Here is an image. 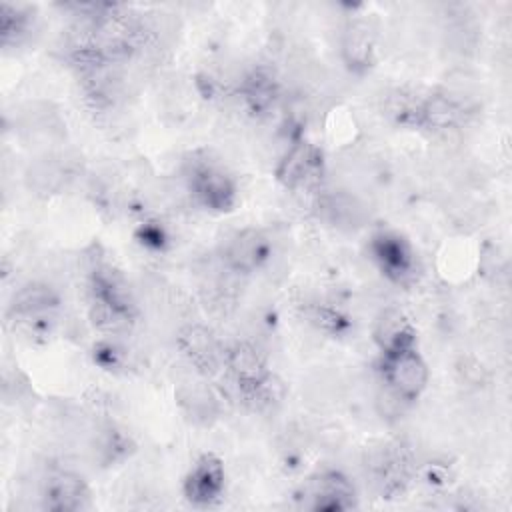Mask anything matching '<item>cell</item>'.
I'll return each mask as SVG.
<instances>
[{
	"mask_svg": "<svg viewBox=\"0 0 512 512\" xmlns=\"http://www.w3.org/2000/svg\"><path fill=\"white\" fill-rule=\"evenodd\" d=\"M92 316L102 328L120 332L136 318V298L126 278L110 264H100L90 272Z\"/></svg>",
	"mask_w": 512,
	"mask_h": 512,
	"instance_id": "cell-1",
	"label": "cell"
},
{
	"mask_svg": "<svg viewBox=\"0 0 512 512\" xmlns=\"http://www.w3.org/2000/svg\"><path fill=\"white\" fill-rule=\"evenodd\" d=\"M188 188L196 202L210 212H230L236 204V182L216 162L192 160L188 168Z\"/></svg>",
	"mask_w": 512,
	"mask_h": 512,
	"instance_id": "cell-2",
	"label": "cell"
},
{
	"mask_svg": "<svg viewBox=\"0 0 512 512\" xmlns=\"http://www.w3.org/2000/svg\"><path fill=\"white\" fill-rule=\"evenodd\" d=\"M380 370L394 398L404 402L416 400L426 390V384L430 378L428 366L416 348L384 354L380 362Z\"/></svg>",
	"mask_w": 512,
	"mask_h": 512,
	"instance_id": "cell-3",
	"label": "cell"
},
{
	"mask_svg": "<svg viewBox=\"0 0 512 512\" xmlns=\"http://www.w3.org/2000/svg\"><path fill=\"white\" fill-rule=\"evenodd\" d=\"M324 154L306 140L294 142L276 166V180L288 190H308L322 180Z\"/></svg>",
	"mask_w": 512,
	"mask_h": 512,
	"instance_id": "cell-4",
	"label": "cell"
},
{
	"mask_svg": "<svg viewBox=\"0 0 512 512\" xmlns=\"http://www.w3.org/2000/svg\"><path fill=\"white\" fill-rule=\"evenodd\" d=\"M224 486L226 470L222 460L216 454L206 452L198 456L192 468L188 470L182 482V492L192 506L206 508L220 500V496L224 494Z\"/></svg>",
	"mask_w": 512,
	"mask_h": 512,
	"instance_id": "cell-5",
	"label": "cell"
},
{
	"mask_svg": "<svg viewBox=\"0 0 512 512\" xmlns=\"http://www.w3.org/2000/svg\"><path fill=\"white\" fill-rule=\"evenodd\" d=\"M224 364L246 396H258L270 382V368L264 354L248 342L232 344L224 354Z\"/></svg>",
	"mask_w": 512,
	"mask_h": 512,
	"instance_id": "cell-6",
	"label": "cell"
},
{
	"mask_svg": "<svg viewBox=\"0 0 512 512\" xmlns=\"http://www.w3.org/2000/svg\"><path fill=\"white\" fill-rule=\"evenodd\" d=\"M60 298L58 294L40 282H32L22 286L10 304V318L18 322L26 330L38 332L52 320V314L58 310Z\"/></svg>",
	"mask_w": 512,
	"mask_h": 512,
	"instance_id": "cell-7",
	"label": "cell"
},
{
	"mask_svg": "<svg viewBox=\"0 0 512 512\" xmlns=\"http://www.w3.org/2000/svg\"><path fill=\"white\" fill-rule=\"evenodd\" d=\"M370 254L380 272L392 282H406L416 268L414 250L408 240L396 232H378L370 240Z\"/></svg>",
	"mask_w": 512,
	"mask_h": 512,
	"instance_id": "cell-8",
	"label": "cell"
},
{
	"mask_svg": "<svg viewBox=\"0 0 512 512\" xmlns=\"http://www.w3.org/2000/svg\"><path fill=\"white\" fill-rule=\"evenodd\" d=\"M308 508L320 512H342L356 506V490L346 474L340 470H324L310 478L304 488Z\"/></svg>",
	"mask_w": 512,
	"mask_h": 512,
	"instance_id": "cell-9",
	"label": "cell"
},
{
	"mask_svg": "<svg viewBox=\"0 0 512 512\" xmlns=\"http://www.w3.org/2000/svg\"><path fill=\"white\" fill-rule=\"evenodd\" d=\"M42 502L52 512H80L92 508V494L82 476L70 470H56L44 480Z\"/></svg>",
	"mask_w": 512,
	"mask_h": 512,
	"instance_id": "cell-10",
	"label": "cell"
},
{
	"mask_svg": "<svg viewBox=\"0 0 512 512\" xmlns=\"http://www.w3.org/2000/svg\"><path fill=\"white\" fill-rule=\"evenodd\" d=\"M272 254L270 238L258 228H244L232 234L224 246V262L238 274H250L262 268Z\"/></svg>",
	"mask_w": 512,
	"mask_h": 512,
	"instance_id": "cell-11",
	"label": "cell"
},
{
	"mask_svg": "<svg viewBox=\"0 0 512 512\" xmlns=\"http://www.w3.org/2000/svg\"><path fill=\"white\" fill-rule=\"evenodd\" d=\"M340 56L352 74H366L376 56V30L364 18H354L344 26L340 38Z\"/></svg>",
	"mask_w": 512,
	"mask_h": 512,
	"instance_id": "cell-12",
	"label": "cell"
},
{
	"mask_svg": "<svg viewBox=\"0 0 512 512\" xmlns=\"http://www.w3.org/2000/svg\"><path fill=\"white\" fill-rule=\"evenodd\" d=\"M178 348L186 356V360L204 376L216 374L226 354L220 350L214 334L200 324H190L180 330Z\"/></svg>",
	"mask_w": 512,
	"mask_h": 512,
	"instance_id": "cell-13",
	"label": "cell"
},
{
	"mask_svg": "<svg viewBox=\"0 0 512 512\" xmlns=\"http://www.w3.org/2000/svg\"><path fill=\"white\" fill-rule=\"evenodd\" d=\"M374 342L384 354H394L402 350L416 348V328L396 308L384 310L374 324Z\"/></svg>",
	"mask_w": 512,
	"mask_h": 512,
	"instance_id": "cell-14",
	"label": "cell"
},
{
	"mask_svg": "<svg viewBox=\"0 0 512 512\" xmlns=\"http://www.w3.org/2000/svg\"><path fill=\"white\" fill-rule=\"evenodd\" d=\"M404 114H406V120H410L412 124L430 128V130H448L458 124L462 116V108L452 98L444 94H434L418 102L416 106H408Z\"/></svg>",
	"mask_w": 512,
	"mask_h": 512,
	"instance_id": "cell-15",
	"label": "cell"
},
{
	"mask_svg": "<svg viewBox=\"0 0 512 512\" xmlns=\"http://www.w3.org/2000/svg\"><path fill=\"white\" fill-rule=\"evenodd\" d=\"M278 92H280L278 78L266 66L252 68L240 82V96L246 108L256 116L266 114L274 106Z\"/></svg>",
	"mask_w": 512,
	"mask_h": 512,
	"instance_id": "cell-16",
	"label": "cell"
},
{
	"mask_svg": "<svg viewBox=\"0 0 512 512\" xmlns=\"http://www.w3.org/2000/svg\"><path fill=\"white\" fill-rule=\"evenodd\" d=\"M30 14L22 6L8 2L0 4V38L4 46L16 44L28 30Z\"/></svg>",
	"mask_w": 512,
	"mask_h": 512,
	"instance_id": "cell-17",
	"label": "cell"
},
{
	"mask_svg": "<svg viewBox=\"0 0 512 512\" xmlns=\"http://www.w3.org/2000/svg\"><path fill=\"white\" fill-rule=\"evenodd\" d=\"M324 210L328 212L330 220L336 224H358L360 222V208L356 202L344 194L328 196L324 202Z\"/></svg>",
	"mask_w": 512,
	"mask_h": 512,
	"instance_id": "cell-18",
	"label": "cell"
},
{
	"mask_svg": "<svg viewBox=\"0 0 512 512\" xmlns=\"http://www.w3.org/2000/svg\"><path fill=\"white\" fill-rule=\"evenodd\" d=\"M140 232H142L140 234L142 244H146V246H160L162 244L164 234H162V230L158 226H142Z\"/></svg>",
	"mask_w": 512,
	"mask_h": 512,
	"instance_id": "cell-19",
	"label": "cell"
}]
</instances>
